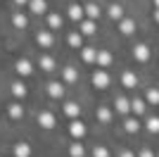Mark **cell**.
Instances as JSON below:
<instances>
[{
  "mask_svg": "<svg viewBox=\"0 0 159 157\" xmlns=\"http://www.w3.org/2000/svg\"><path fill=\"white\" fill-rule=\"evenodd\" d=\"M109 74L105 72V69H98V72H93V86L95 88H100V91H105V88H109Z\"/></svg>",
  "mask_w": 159,
  "mask_h": 157,
  "instance_id": "obj_1",
  "label": "cell"
},
{
  "mask_svg": "<svg viewBox=\"0 0 159 157\" xmlns=\"http://www.w3.org/2000/svg\"><path fill=\"white\" fill-rule=\"evenodd\" d=\"M69 133H71L74 140H81V138L86 136V126H83V121H79V119H71V124H69Z\"/></svg>",
  "mask_w": 159,
  "mask_h": 157,
  "instance_id": "obj_2",
  "label": "cell"
},
{
  "mask_svg": "<svg viewBox=\"0 0 159 157\" xmlns=\"http://www.w3.org/2000/svg\"><path fill=\"white\" fill-rule=\"evenodd\" d=\"M38 126H43V129H55V126H57L55 114L52 112H40L38 114Z\"/></svg>",
  "mask_w": 159,
  "mask_h": 157,
  "instance_id": "obj_3",
  "label": "cell"
},
{
  "mask_svg": "<svg viewBox=\"0 0 159 157\" xmlns=\"http://www.w3.org/2000/svg\"><path fill=\"white\" fill-rule=\"evenodd\" d=\"M48 93H50V98L62 100V98H64V86L57 83V81H52V83H48Z\"/></svg>",
  "mask_w": 159,
  "mask_h": 157,
  "instance_id": "obj_4",
  "label": "cell"
},
{
  "mask_svg": "<svg viewBox=\"0 0 159 157\" xmlns=\"http://www.w3.org/2000/svg\"><path fill=\"white\" fill-rule=\"evenodd\" d=\"M133 57L138 59V62H147V59H150V48L143 45V43L135 45V48H133Z\"/></svg>",
  "mask_w": 159,
  "mask_h": 157,
  "instance_id": "obj_5",
  "label": "cell"
},
{
  "mask_svg": "<svg viewBox=\"0 0 159 157\" xmlns=\"http://www.w3.org/2000/svg\"><path fill=\"white\" fill-rule=\"evenodd\" d=\"M83 14H86V7H81V5H69V19L74 21H83Z\"/></svg>",
  "mask_w": 159,
  "mask_h": 157,
  "instance_id": "obj_6",
  "label": "cell"
},
{
  "mask_svg": "<svg viewBox=\"0 0 159 157\" xmlns=\"http://www.w3.org/2000/svg\"><path fill=\"white\" fill-rule=\"evenodd\" d=\"M36 43H38L40 48H50L52 45V33L50 31H38L36 33Z\"/></svg>",
  "mask_w": 159,
  "mask_h": 157,
  "instance_id": "obj_7",
  "label": "cell"
},
{
  "mask_svg": "<svg viewBox=\"0 0 159 157\" xmlns=\"http://www.w3.org/2000/svg\"><path fill=\"white\" fill-rule=\"evenodd\" d=\"M33 72V67H31V62H29V59H17V74H19V76H29V74Z\"/></svg>",
  "mask_w": 159,
  "mask_h": 157,
  "instance_id": "obj_8",
  "label": "cell"
},
{
  "mask_svg": "<svg viewBox=\"0 0 159 157\" xmlns=\"http://www.w3.org/2000/svg\"><path fill=\"white\" fill-rule=\"evenodd\" d=\"M29 10L33 14H43L48 10V5H45V0H29Z\"/></svg>",
  "mask_w": 159,
  "mask_h": 157,
  "instance_id": "obj_9",
  "label": "cell"
},
{
  "mask_svg": "<svg viewBox=\"0 0 159 157\" xmlns=\"http://www.w3.org/2000/svg\"><path fill=\"white\" fill-rule=\"evenodd\" d=\"M14 157H31V145L29 143H17L14 145Z\"/></svg>",
  "mask_w": 159,
  "mask_h": 157,
  "instance_id": "obj_10",
  "label": "cell"
},
{
  "mask_svg": "<svg viewBox=\"0 0 159 157\" xmlns=\"http://www.w3.org/2000/svg\"><path fill=\"white\" fill-rule=\"evenodd\" d=\"M98 64L102 67V69L109 67V64H112V52H109V50H100L98 52Z\"/></svg>",
  "mask_w": 159,
  "mask_h": 157,
  "instance_id": "obj_11",
  "label": "cell"
},
{
  "mask_svg": "<svg viewBox=\"0 0 159 157\" xmlns=\"http://www.w3.org/2000/svg\"><path fill=\"white\" fill-rule=\"evenodd\" d=\"M62 74H64V81H66V83H76V81H79V72H76L74 67H64Z\"/></svg>",
  "mask_w": 159,
  "mask_h": 157,
  "instance_id": "obj_12",
  "label": "cell"
},
{
  "mask_svg": "<svg viewBox=\"0 0 159 157\" xmlns=\"http://www.w3.org/2000/svg\"><path fill=\"white\" fill-rule=\"evenodd\" d=\"M7 114H10V119H21L24 117V107H21L19 102H14L7 107Z\"/></svg>",
  "mask_w": 159,
  "mask_h": 157,
  "instance_id": "obj_13",
  "label": "cell"
},
{
  "mask_svg": "<svg viewBox=\"0 0 159 157\" xmlns=\"http://www.w3.org/2000/svg\"><path fill=\"white\" fill-rule=\"evenodd\" d=\"M64 114H66V117H71V119H79L81 107H79L76 102H66V105H64Z\"/></svg>",
  "mask_w": 159,
  "mask_h": 157,
  "instance_id": "obj_14",
  "label": "cell"
},
{
  "mask_svg": "<svg viewBox=\"0 0 159 157\" xmlns=\"http://www.w3.org/2000/svg\"><path fill=\"white\" fill-rule=\"evenodd\" d=\"M38 67L43 69V72H55V67H57V64H55V59H52V57H48V55H45V57H40V59H38Z\"/></svg>",
  "mask_w": 159,
  "mask_h": 157,
  "instance_id": "obj_15",
  "label": "cell"
},
{
  "mask_svg": "<svg viewBox=\"0 0 159 157\" xmlns=\"http://www.w3.org/2000/svg\"><path fill=\"white\" fill-rule=\"evenodd\" d=\"M114 107H116V112H121V114H128V112H131V100H126V98H116Z\"/></svg>",
  "mask_w": 159,
  "mask_h": 157,
  "instance_id": "obj_16",
  "label": "cell"
},
{
  "mask_svg": "<svg viewBox=\"0 0 159 157\" xmlns=\"http://www.w3.org/2000/svg\"><path fill=\"white\" fill-rule=\"evenodd\" d=\"M121 83L126 86V88H135V83H138V76L133 72H124V76H121Z\"/></svg>",
  "mask_w": 159,
  "mask_h": 157,
  "instance_id": "obj_17",
  "label": "cell"
},
{
  "mask_svg": "<svg viewBox=\"0 0 159 157\" xmlns=\"http://www.w3.org/2000/svg\"><path fill=\"white\" fill-rule=\"evenodd\" d=\"M81 57H83V62H98V50L95 48H83Z\"/></svg>",
  "mask_w": 159,
  "mask_h": 157,
  "instance_id": "obj_18",
  "label": "cell"
},
{
  "mask_svg": "<svg viewBox=\"0 0 159 157\" xmlns=\"http://www.w3.org/2000/svg\"><path fill=\"white\" fill-rule=\"evenodd\" d=\"M119 31L121 33H133L135 31V21L133 19H121L119 21Z\"/></svg>",
  "mask_w": 159,
  "mask_h": 157,
  "instance_id": "obj_19",
  "label": "cell"
},
{
  "mask_svg": "<svg viewBox=\"0 0 159 157\" xmlns=\"http://www.w3.org/2000/svg\"><path fill=\"white\" fill-rule=\"evenodd\" d=\"M107 12H109V17H112L114 21H121V19H124V10H121V5H109Z\"/></svg>",
  "mask_w": 159,
  "mask_h": 157,
  "instance_id": "obj_20",
  "label": "cell"
},
{
  "mask_svg": "<svg viewBox=\"0 0 159 157\" xmlns=\"http://www.w3.org/2000/svg\"><path fill=\"white\" fill-rule=\"evenodd\" d=\"M69 155H71V157H83L86 150H83V145H81L79 140H74V143L69 145Z\"/></svg>",
  "mask_w": 159,
  "mask_h": 157,
  "instance_id": "obj_21",
  "label": "cell"
},
{
  "mask_svg": "<svg viewBox=\"0 0 159 157\" xmlns=\"http://www.w3.org/2000/svg\"><path fill=\"white\" fill-rule=\"evenodd\" d=\"M81 33H86V36L95 33V19H83L81 21Z\"/></svg>",
  "mask_w": 159,
  "mask_h": 157,
  "instance_id": "obj_22",
  "label": "cell"
},
{
  "mask_svg": "<svg viewBox=\"0 0 159 157\" xmlns=\"http://www.w3.org/2000/svg\"><path fill=\"white\" fill-rule=\"evenodd\" d=\"M98 119L102 121V124H109V121H112V110H109V107H100L98 110Z\"/></svg>",
  "mask_w": 159,
  "mask_h": 157,
  "instance_id": "obj_23",
  "label": "cell"
},
{
  "mask_svg": "<svg viewBox=\"0 0 159 157\" xmlns=\"http://www.w3.org/2000/svg\"><path fill=\"white\" fill-rule=\"evenodd\" d=\"M12 95L14 98H24V95H26V86L21 83V81H17V83H12Z\"/></svg>",
  "mask_w": 159,
  "mask_h": 157,
  "instance_id": "obj_24",
  "label": "cell"
},
{
  "mask_svg": "<svg viewBox=\"0 0 159 157\" xmlns=\"http://www.w3.org/2000/svg\"><path fill=\"white\" fill-rule=\"evenodd\" d=\"M86 17H88V19H98V17H100V5H95V2L86 5Z\"/></svg>",
  "mask_w": 159,
  "mask_h": 157,
  "instance_id": "obj_25",
  "label": "cell"
},
{
  "mask_svg": "<svg viewBox=\"0 0 159 157\" xmlns=\"http://www.w3.org/2000/svg\"><path fill=\"white\" fill-rule=\"evenodd\" d=\"M12 24L17 26V29H26V24H29V21H26V17H24L21 12H17V14L12 17Z\"/></svg>",
  "mask_w": 159,
  "mask_h": 157,
  "instance_id": "obj_26",
  "label": "cell"
},
{
  "mask_svg": "<svg viewBox=\"0 0 159 157\" xmlns=\"http://www.w3.org/2000/svg\"><path fill=\"white\" fill-rule=\"evenodd\" d=\"M69 45L71 48H83V38H81V33H69Z\"/></svg>",
  "mask_w": 159,
  "mask_h": 157,
  "instance_id": "obj_27",
  "label": "cell"
},
{
  "mask_svg": "<svg viewBox=\"0 0 159 157\" xmlns=\"http://www.w3.org/2000/svg\"><path fill=\"white\" fill-rule=\"evenodd\" d=\"M48 26H50V29H60L62 26V17L60 14H48Z\"/></svg>",
  "mask_w": 159,
  "mask_h": 157,
  "instance_id": "obj_28",
  "label": "cell"
},
{
  "mask_svg": "<svg viewBox=\"0 0 159 157\" xmlns=\"http://www.w3.org/2000/svg\"><path fill=\"white\" fill-rule=\"evenodd\" d=\"M147 102L159 105V88H150V91H147Z\"/></svg>",
  "mask_w": 159,
  "mask_h": 157,
  "instance_id": "obj_29",
  "label": "cell"
},
{
  "mask_svg": "<svg viewBox=\"0 0 159 157\" xmlns=\"http://www.w3.org/2000/svg\"><path fill=\"white\" fill-rule=\"evenodd\" d=\"M147 131H150V133H159V117L147 119Z\"/></svg>",
  "mask_w": 159,
  "mask_h": 157,
  "instance_id": "obj_30",
  "label": "cell"
},
{
  "mask_svg": "<svg viewBox=\"0 0 159 157\" xmlns=\"http://www.w3.org/2000/svg\"><path fill=\"white\" fill-rule=\"evenodd\" d=\"M124 129H126L128 133H135V131L140 129V124H138V119H126V124H124Z\"/></svg>",
  "mask_w": 159,
  "mask_h": 157,
  "instance_id": "obj_31",
  "label": "cell"
},
{
  "mask_svg": "<svg viewBox=\"0 0 159 157\" xmlns=\"http://www.w3.org/2000/svg\"><path fill=\"white\" fill-rule=\"evenodd\" d=\"M131 110L135 112V114H145V102H143V100H133V102H131Z\"/></svg>",
  "mask_w": 159,
  "mask_h": 157,
  "instance_id": "obj_32",
  "label": "cell"
},
{
  "mask_svg": "<svg viewBox=\"0 0 159 157\" xmlns=\"http://www.w3.org/2000/svg\"><path fill=\"white\" fill-rule=\"evenodd\" d=\"M93 157H109V150L105 145H95L93 148Z\"/></svg>",
  "mask_w": 159,
  "mask_h": 157,
  "instance_id": "obj_33",
  "label": "cell"
},
{
  "mask_svg": "<svg viewBox=\"0 0 159 157\" xmlns=\"http://www.w3.org/2000/svg\"><path fill=\"white\" fill-rule=\"evenodd\" d=\"M138 157H154V152H152V150H143Z\"/></svg>",
  "mask_w": 159,
  "mask_h": 157,
  "instance_id": "obj_34",
  "label": "cell"
},
{
  "mask_svg": "<svg viewBox=\"0 0 159 157\" xmlns=\"http://www.w3.org/2000/svg\"><path fill=\"white\" fill-rule=\"evenodd\" d=\"M119 157H135V155H133V152L131 150H124V152H121V155Z\"/></svg>",
  "mask_w": 159,
  "mask_h": 157,
  "instance_id": "obj_35",
  "label": "cell"
},
{
  "mask_svg": "<svg viewBox=\"0 0 159 157\" xmlns=\"http://www.w3.org/2000/svg\"><path fill=\"white\" fill-rule=\"evenodd\" d=\"M17 5H29V0H14Z\"/></svg>",
  "mask_w": 159,
  "mask_h": 157,
  "instance_id": "obj_36",
  "label": "cell"
},
{
  "mask_svg": "<svg viewBox=\"0 0 159 157\" xmlns=\"http://www.w3.org/2000/svg\"><path fill=\"white\" fill-rule=\"evenodd\" d=\"M154 19H157V21H159V7H157V12H154Z\"/></svg>",
  "mask_w": 159,
  "mask_h": 157,
  "instance_id": "obj_37",
  "label": "cell"
},
{
  "mask_svg": "<svg viewBox=\"0 0 159 157\" xmlns=\"http://www.w3.org/2000/svg\"><path fill=\"white\" fill-rule=\"evenodd\" d=\"M154 5H157V7H159V0H154Z\"/></svg>",
  "mask_w": 159,
  "mask_h": 157,
  "instance_id": "obj_38",
  "label": "cell"
},
{
  "mask_svg": "<svg viewBox=\"0 0 159 157\" xmlns=\"http://www.w3.org/2000/svg\"><path fill=\"white\" fill-rule=\"evenodd\" d=\"M157 157H159V155H157Z\"/></svg>",
  "mask_w": 159,
  "mask_h": 157,
  "instance_id": "obj_39",
  "label": "cell"
}]
</instances>
